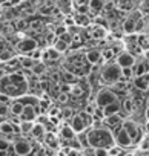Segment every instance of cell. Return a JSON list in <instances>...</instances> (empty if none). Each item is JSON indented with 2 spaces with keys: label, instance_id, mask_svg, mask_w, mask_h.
I'll list each match as a JSON object with an SVG mask.
<instances>
[{
  "label": "cell",
  "instance_id": "6da1fadb",
  "mask_svg": "<svg viewBox=\"0 0 149 156\" xmlns=\"http://www.w3.org/2000/svg\"><path fill=\"white\" fill-rule=\"evenodd\" d=\"M0 92L6 94L11 98H19L28 92V80L22 72L5 73L0 78Z\"/></svg>",
  "mask_w": 149,
  "mask_h": 156
},
{
  "label": "cell",
  "instance_id": "7a4b0ae2",
  "mask_svg": "<svg viewBox=\"0 0 149 156\" xmlns=\"http://www.w3.org/2000/svg\"><path fill=\"white\" fill-rule=\"evenodd\" d=\"M88 141H89V147H92V148H95V147L109 148L111 145L115 144L112 132L109 129H102L99 126L88 132Z\"/></svg>",
  "mask_w": 149,
  "mask_h": 156
},
{
  "label": "cell",
  "instance_id": "3957f363",
  "mask_svg": "<svg viewBox=\"0 0 149 156\" xmlns=\"http://www.w3.org/2000/svg\"><path fill=\"white\" fill-rule=\"evenodd\" d=\"M120 78H121V67L117 63L108 61L100 70V80L108 86H111L112 83L120 80Z\"/></svg>",
  "mask_w": 149,
  "mask_h": 156
},
{
  "label": "cell",
  "instance_id": "277c9868",
  "mask_svg": "<svg viewBox=\"0 0 149 156\" xmlns=\"http://www.w3.org/2000/svg\"><path fill=\"white\" fill-rule=\"evenodd\" d=\"M111 132H112V136H114V142H115L117 145H120L121 148H125V147H131V145L134 144L132 139H131V136L128 135V132L123 129L121 124L117 126V127H114Z\"/></svg>",
  "mask_w": 149,
  "mask_h": 156
},
{
  "label": "cell",
  "instance_id": "5b68a950",
  "mask_svg": "<svg viewBox=\"0 0 149 156\" xmlns=\"http://www.w3.org/2000/svg\"><path fill=\"white\" fill-rule=\"evenodd\" d=\"M115 100H118V97H117V94H115L112 89H100V90L97 92V95H95L94 103H95L99 107H105L106 104H109V103H112V101H115Z\"/></svg>",
  "mask_w": 149,
  "mask_h": 156
},
{
  "label": "cell",
  "instance_id": "8992f818",
  "mask_svg": "<svg viewBox=\"0 0 149 156\" xmlns=\"http://www.w3.org/2000/svg\"><path fill=\"white\" fill-rule=\"evenodd\" d=\"M121 126H123V129L128 132V135L131 136L132 142H138V141H140L141 130H140V127L135 124V121H132V119H123V121H121Z\"/></svg>",
  "mask_w": 149,
  "mask_h": 156
},
{
  "label": "cell",
  "instance_id": "52a82bcc",
  "mask_svg": "<svg viewBox=\"0 0 149 156\" xmlns=\"http://www.w3.org/2000/svg\"><path fill=\"white\" fill-rule=\"evenodd\" d=\"M13 148L16 154H29L32 153V144L26 139H16L13 142Z\"/></svg>",
  "mask_w": 149,
  "mask_h": 156
},
{
  "label": "cell",
  "instance_id": "ba28073f",
  "mask_svg": "<svg viewBox=\"0 0 149 156\" xmlns=\"http://www.w3.org/2000/svg\"><path fill=\"white\" fill-rule=\"evenodd\" d=\"M115 63H117L120 67L132 66V64L135 63V57H134V54H131L129 51H120V52L117 54Z\"/></svg>",
  "mask_w": 149,
  "mask_h": 156
},
{
  "label": "cell",
  "instance_id": "9c48e42d",
  "mask_svg": "<svg viewBox=\"0 0 149 156\" xmlns=\"http://www.w3.org/2000/svg\"><path fill=\"white\" fill-rule=\"evenodd\" d=\"M132 84L137 90L140 92H144L147 90V84H149V72L146 73H141V75H137V76H132Z\"/></svg>",
  "mask_w": 149,
  "mask_h": 156
},
{
  "label": "cell",
  "instance_id": "30bf717a",
  "mask_svg": "<svg viewBox=\"0 0 149 156\" xmlns=\"http://www.w3.org/2000/svg\"><path fill=\"white\" fill-rule=\"evenodd\" d=\"M37 46H39V44H37V41H35L34 38H31V37H25V38H22V40L17 43L19 51H20V52H23L25 55H28V54H29L31 51H34Z\"/></svg>",
  "mask_w": 149,
  "mask_h": 156
},
{
  "label": "cell",
  "instance_id": "8fae6325",
  "mask_svg": "<svg viewBox=\"0 0 149 156\" xmlns=\"http://www.w3.org/2000/svg\"><path fill=\"white\" fill-rule=\"evenodd\" d=\"M0 133H2L5 138H11L14 136L16 133H20V129H19V124H13V122H8V121H3L0 124Z\"/></svg>",
  "mask_w": 149,
  "mask_h": 156
},
{
  "label": "cell",
  "instance_id": "7c38bea8",
  "mask_svg": "<svg viewBox=\"0 0 149 156\" xmlns=\"http://www.w3.org/2000/svg\"><path fill=\"white\" fill-rule=\"evenodd\" d=\"M121 121H123V115H121L120 112H118V113L108 115V116H105V118H103V124H105L109 130H112L114 127L120 126V124H121Z\"/></svg>",
  "mask_w": 149,
  "mask_h": 156
},
{
  "label": "cell",
  "instance_id": "4fadbf2b",
  "mask_svg": "<svg viewBox=\"0 0 149 156\" xmlns=\"http://www.w3.org/2000/svg\"><path fill=\"white\" fill-rule=\"evenodd\" d=\"M85 58H86V61H88L91 66H97V64H100V63L103 61L102 51H99V49H91V51H88V52L85 54Z\"/></svg>",
  "mask_w": 149,
  "mask_h": 156
},
{
  "label": "cell",
  "instance_id": "5bb4252c",
  "mask_svg": "<svg viewBox=\"0 0 149 156\" xmlns=\"http://www.w3.org/2000/svg\"><path fill=\"white\" fill-rule=\"evenodd\" d=\"M69 126L72 127V130L76 132V133L86 130V124H85V121L82 119L80 115H72V116L69 118Z\"/></svg>",
  "mask_w": 149,
  "mask_h": 156
},
{
  "label": "cell",
  "instance_id": "9a60e30c",
  "mask_svg": "<svg viewBox=\"0 0 149 156\" xmlns=\"http://www.w3.org/2000/svg\"><path fill=\"white\" fill-rule=\"evenodd\" d=\"M146 72H149V63L146 60H140L132 64V76H137V75H141Z\"/></svg>",
  "mask_w": 149,
  "mask_h": 156
},
{
  "label": "cell",
  "instance_id": "2e32d148",
  "mask_svg": "<svg viewBox=\"0 0 149 156\" xmlns=\"http://www.w3.org/2000/svg\"><path fill=\"white\" fill-rule=\"evenodd\" d=\"M102 110H103V118H105V116H108V115H112V113H118V112H121V104H120L118 100H115V101L106 104L105 107H102Z\"/></svg>",
  "mask_w": 149,
  "mask_h": 156
},
{
  "label": "cell",
  "instance_id": "e0dca14e",
  "mask_svg": "<svg viewBox=\"0 0 149 156\" xmlns=\"http://www.w3.org/2000/svg\"><path fill=\"white\" fill-rule=\"evenodd\" d=\"M37 141H42L43 139V136H45V133H46V127H45V124H42V122H34V126H32V129H31V132H29Z\"/></svg>",
  "mask_w": 149,
  "mask_h": 156
},
{
  "label": "cell",
  "instance_id": "ac0fdd59",
  "mask_svg": "<svg viewBox=\"0 0 149 156\" xmlns=\"http://www.w3.org/2000/svg\"><path fill=\"white\" fill-rule=\"evenodd\" d=\"M23 107H25L23 103H20L17 98H13L11 103H9V115H11V116H19V115L22 113Z\"/></svg>",
  "mask_w": 149,
  "mask_h": 156
},
{
  "label": "cell",
  "instance_id": "d6986e66",
  "mask_svg": "<svg viewBox=\"0 0 149 156\" xmlns=\"http://www.w3.org/2000/svg\"><path fill=\"white\" fill-rule=\"evenodd\" d=\"M105 8V0H88V9L94 14L102 12Z\"/></svg>",
  "mask_w": 149,
  "mask_h": 156
},
{
  "label": "cell",
  "instance_id": "ffe728a7",
  "mask_svg": "<svg viewBox=\"0 0 149 156\" xmlns=\"http://www.w3.org/2000/svg\"><path fill=\"white\" fill-rule=\"evenodd\" d=\"M60 136H61V139L69 141V139H72V138H76V132L72 130V127H71L69 124H65V126H61V129H60Z\"/></svg>",
  "mask_w": 149,
  "mask_h": 156
},
{
  "label": "cell",
  "instance_id": "44dd1931",
  "mask_svg": "<svg viewBox=\"0 0 149 156\" xmlns=\"http://www.w3.org/2000/svg\"><path fill=\"white\" fill-rule=\"evenodd\" d=\"M120 104H121V110H123V112H128V113L134 112V98L126 97L125 100L120 101Z\"/></svg>",
  "mask_w": 149,
  "mask_h": 156
},
{
  "label": "cell",
  "instance_id": "7402d4cb",
  "mask_svg": "<svg viewBox=\"0 0 149 156\" xmlns=\"http://www.w3.org/2000/svg\"><path fill=\"white\" fill-rule=\"evenodd\" d=\"M19 61H20L22 69H31V67L35 64L37 60H34V58H31V57L28 55V57H19Z\"/></svg>",
  "mask_w": 149,
  "mask_h": 156
},
{
  "label": "cell",
  "instance_id": "603a6c76",
  "mask_svg": "<svg viewBox=\"0 0 149 156\" xmlns=\"http://www.w3.org/2000/svg\"><path fill=\"white\" fill-rule=\"evenodd\" d=\"M121 28H123V31H125L126 34H132V32H135V20H134V19H128V20H125Z\"/></svg>",
  "mask_w": 149,
  "mask_h": 156
},
{
  "label": "cell",
  "instance_id": "cb8c5ba5",
  "mask_svg": "<svg viewBox=\"0 0 149 156\" xmlns=\"http://www.w3.org/2000/svg\"><path fill=\"white\" fill-rule=\"evenodd\" d=\"M60 54L61 52H58L55 48H49V49H46L45 54H42V57L43 58H49V60H58L60 58Z\"/></svg>",
  "mask_w": 149,
  "mask_h": 156
},
{
  "label": "cell",
  "instance_id": "d4e9b609",
  "mask_svg": "<svg viewBox=\"0 0 149 156\" xmlns=\"http://www.w3.org/2000/svg\"><path fill=\"white\" fill-rule=\"evenodd\" d=\"M31 70H32V73L37 76V75H42V73H45V70H46V66H45V63H42V61L39 60V61H35V64L31 67Z\"/></svg>",
  "mask_w": 149,
  "mask_h": 156
},
{
  "label": "cell",
  "instance_id": "484cf974",
  "mask_svg": "<svg viewBox=\"0 0 149 156\" xmlns=\"http://www.w3.org/2000/svg\"><path fill=\"white\" fill-rule=\"evenodd\" d=\"M32 126H34V121H20V124H19L20 133H23V135L29 133L31 129H32Z\"/></svg>",
  "mask_w": 149,
  "mask_h": 156
},
{
  "label": "cell",
  "instance_id": "4316f807",
  "mask_svg": "<svg viewBox=\"0 0 149 156\" xmlns=\"http://www.w3.org/2000/svg\"><path fill=\"white\" fill-rule=\"evenodd\" d=\"M11 141L8 138H0V154H6L8 148L11 147Z\"/></svg>",
  "mask_w": 149,
  "mask_h": 156
},
{
  "label": "cell",
  "instance_id": "83f0119b",
  "mask_svg": "<svg viewBox=\"0 0 149 156\" xmlns=\"http://www.w3.org/2000/svg\"><path fill=\"white\" fill-rule=\"evenodd\" d=\"M80 116H82V119L85 121V124H86V127H89V126H92V121H94V116L91 115V113H88V112H80L79 113Z\"/></svg>",
  "mask_w": 149,
  "mask_h": 156
},
{
  "label": "cell",
  "instance_id": "f1b7e54d",
  "mask_svg": "<svg viewBox=\"0 0 149 156\" xmlns=\"http://www.w3.org/2000/svg\"><path fill=\"white\" fill-rule=\"evenodd\" d=\"M121 78L123 80H131L132 78V66L121 67Z\"/></svg>",
  "mask_w": 149,
  "mask_h": 156
},
{
  "label": "cell",
  "instance_id": "f546056e",
  "mask_svg": "<svg viewBox=\"0 0 149 156\" xmlns=\"http://www.w3.org/2000/svg\"><path fill=\"white\" fill-rule=\"evenodd\" d=\"M6 116H9V104L0 103V118H6Z\"/></svg>",
  "mask_w": 149,
  "mask_h": 156
},
{
  "label": "cell",
  "instance_id": "4dcf8cb0",
  "mask_svg": "<svg viewBox=\"0 0 149 156\" xmlns=\"http://www.w3.org/2000/svg\"><path fill=\"white\" fill-rule=\"evenodd\" d=\"M54 48L58 51V52H63V51H66V48H68V43L65 41V40H57L55 43H54Z\"/></svg>",
  "mask_w": 149,
  "mask_h": 156
},
{
  "label": "cell",
  "instance_id": "1f68e13d",
  "mask_svg": "<svg viewBox=\"0 0 149 156\" xmlns=\"http://www.w3.org/2000/svg\"><path fill=\"white\" fill-rule=\"evenodd\" d=\"M9 58H13V52L8 51V49H3V51H0V61H8Z\"/></svg>",
  "mask_w": 149,
  "mask_h": 156
},
{
  "label": "cell",
  "instance_id": "d6a6232c",
  "mask_svg": "<svg viewBox=\"0 0 149 156\" xmlns=\"http://www.w3.org/2000/svg\"><path fill=\"white\" fill-rule=\"evenodd\" d=\"M76 22H77L79 25H88V23H89V19L86 17V14L79 12V14L76 16Z\"/></svg>",
  "mask_w": 149,
  "mask_h": 156
},
{
  "label": "cell",
  "instance_id": "836d02e7",
  "mask_svg": "<svg viewBox=\"0 0 149 156\" xmlns=\"http://www.w3.org/2000/svg\"><path fill=\"white\" fill-rule=\"evenodd\" d=\"M92 37H94V38H103V37H105V29L95 26L94 31H92Z\"/></svg>",
  "mask_w": 149,
  "mask_h": 156
},
{
  "label": "cell",
  "instance_id": "e575fe53",
  "mask_svg": "<svg viewBox=\"0 0 149 156\" xmlns=\"http://www.w3.org/2000/svg\"><path fill=\"white\" fill-rule=\"evenodd\" d=\"M39 12H40L42 16H51V14H52V8H49V6H46V5H40V6H39Z\"/></svg>",
  "mask_w": 149,
  "mask_h": 156
},
{
  "label": "cell",
  "instance_id": "d590c367",
  "mask_svg": "<svg viewBox=\"0 0 149 156\" xmlns=\"http://www.w3.org/2000/svg\"><path fill=\"white\" fill-rule=\"evenodd\" d=\"M42 54H43V52H42V51L39 49V46H37V48H35L34 51H31V52H29L28 55H29L31 58H34V60H37V61H39V60L42 58Z\"/></svg>",
  "mask_w": 149,
  "mask_h": 156
},
{
  "label": "cell",
  "instance_id": "8d00e7d4",
  "mask_svg": "<svg viewBox=\"0 0 149 156\" xmlns=\"http://www.w3.org/2000/svg\"><path fill=\"white\" fill-rule=\"evenodd\" d=\"M114 55H115V54L112 52V49H111V48H109V49H105V51H102V57H103V60H111Z\"/></svg>",
  "mask_w": 149,
  "mask_h": 156
},
{
  "label": "cell",
  "instance_id": "74e56055",
  "mask_svg": "<svg viewBox=\"0 0 149 156\" xmlns=\"http://www.w3.org/2000/svg\"><path fill=\"white\" fill-rule=\"evenodd\" d=\"M29 28L34 29V31H39L42 28V22L40 20H32V22H29Z\"/></svg>",
  "mask_w": 149,
  "mask_h": 156
},
{
  "label": "cell",
  "instance_id": "f35d334b",
  "mask_svg": "<svg viewBox=\"0 0 149 156\" xmlns=\"http://www.w3.org/2000/svg\"><path fill=\"white\" fill-rule=\"evenodd\" d=\"M16 26H17V29H23V28H26V26H28V23H25L23 20H17Z\"/></svg>",
  "mask_w": 149,
  "mask_h": 156
},
{
  "label": "cell",
  "instance_id": "ab89813d",
  "mask_svg": "<svg viewBox=\"0 0 149 156\" xmlns=\"http://www.w3.org/2000/svg\"><path fill=\"white\" fill-rule=\"evenodd\" d=\"M61 115H63V118H66V119H69V118L72 116V112H71L69 109H66V110H63V113H61Z\"/></svg>",
  "mask_w": 149,
  "mask_h": 156
},
{
  "label": "cell",
  "instance_id": "60d3db41",
  "mask_svg": "<svg viewBox=\"0 0 149 156\" xmlns=\"http://www.w3.org/2000/svg\"><path fill=\"white\" fill-rule=\"evenodd\" d=\"M63 32H66V28H65V26H60V28L55 29V34H57V35H61Z\"/></svg>",
  "mask_w": 149,
  "mask_h": 156
},
{
  "label": "cell",
  "instance_id": "b9f144b4",
  "mask_svg": "<svg viewBox=\"0 0 149 156\" xmlns=\"http://www.w3.org/2000/svg\"><path fill=\"white\" fill-rule=\"evenodd\" d=\"M144 119L149 121V106H146V109H144Z\"/></svg>",
  "mask_w": 149,
  "mask_h": 156
},
{
  "label": "cell",
  "instance_id": "7bdbcfd3",
  "mask_svg": "<svg viewBox=\"0 0 149 156\" xmlns=\"http://www.w3.org/2000/svg\"><path fill=\"white\" fill-rule=\"evenodd\" d=\"M144 60L149 63V51H146V52H144Z\"/></svg>",
  "mask_w": 149,
  "mask_h": 156
},
{
  "label": "cell",
  "instance_id": "ee69618b",
  "mask_svg": "<svg viewBox=\"0 0 149 156\" xmlns=\"http://www.w3.org/2000/svg\"><path fill=\"white\" fill-rule=\"evenodd\" d=\"M3 75H5V72H3V70H2V69H0V78H2V76H3Z\"/></svg>",
  "mask_w": 149,
  "mask_h": 156
},
{
  "label": "cell",
  "instance_id": "f6af8a7d",
  "mask_svg": "<svg viewBox=\"0 0 149 156\" xmlns=\"http://www.w3.org/2000/svg\"><path fill=\"white\" fill-rule=\"evenodd\" d=\"M111 2H114V0H105V3H111Z\"/></svg>",
  "mask_w": 149,
  "mask_h": 156
},
{
  "label": "cell",
  "instance_id": "bcb514c9",
  "mask_svg": "<svg viewBox=\"0 0 149 156\" xmlns=\"http://www.w3.org/2000/svg\"><path fill=\"white\" fill-rule=\"evenodd\" d=\"M147 90H149V84H147Z\"/></svg>",
  "mask_w": 149,
  "mask_h": 156
}]
</instances>
